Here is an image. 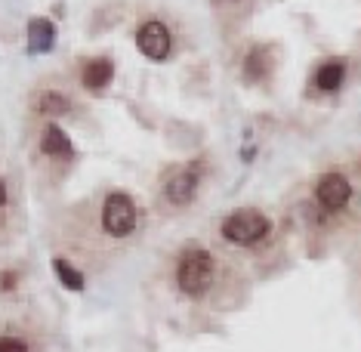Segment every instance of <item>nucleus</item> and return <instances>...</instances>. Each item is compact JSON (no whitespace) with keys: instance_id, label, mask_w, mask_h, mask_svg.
Returning a JSON list of instances; mask_svg holds the SVG:
<instances>
[{"instance_id":"f257e3e1","label":"nucleus","mask_w":361,"mask_h":352,"mask_svg":"<svg viewBox=\"0 0 361 352\" xmlns=\"http://www.w3.org/2000/svg\"><path fill=\"white\" fill-rule=\"evenodd\" d=\"M213 278H216V263H213L210 250L204 248H188L183 257H179L176 266V284L185 297L198 300L213 288Z\"/></svg>"},{"instance_id":"f03ea898","label":"nucleus","mask_w":361,"mask_h":352,"mask_svg":"<svg viewBox=\"0 0 361 352\" xmlns=\"http://www.w3.org/2000/svg\"><path fill=\"white\" fill-rule=\"evenodd\" d=\"M223 238L228 244H235V248H257L259 241L269 238V232H272V223H269L266 214H259V210H235V214H228L223 219Z\"/></svg>"},{"instance_id":"7ed1b4c3","label":"nucleus","mask_w":361,"mask_h":352,"mask_svg":"<svg viewBox=\"0 0 361 352\" xmlns=\"http://www.w3.org/2000/svg\"><path fill=\"white\" fill-rule=\"evenodd\" d=\"M139 223V210L127 192H111L102 201V229L111 238H127Z\"/></svg>"},{"instance_id":"20e7f679","label":"nucleus","mask_w":361,"mask_h":352,"mask_svg":"<svg viewBox=\"0 0 361 352\" xmlns=\"http://www.w3.org/2000/svg\"><path fill=\"white\" fill-rule=\"evenodd\" d=\"M136 47L145 59L164 62L170 56V50H173V35H170V28L164 25V22L149 19V22H142L139 31H136Z\"/></svg>"},{"instance_id":"39448f33","label":"nucleus","mask_w":361,"mask_h":352,"mask_svg":"<svg viewBox=\"0 0 361 352\" xmlns=\"http://www.w3.org/2000/svg\"><path fill=\"white\" fill-rule=\"evenodd\" d=\"M315 201L322 204V210L327 214H336L352 201V186L343 174H324L315 183Z\"/></svg>"},{"instance_id":"423d86ee","label":"nucleus","mask_w":361,"mask_h":352,"mask_svg":"<svg viewBox=\"0 0 361 352\" xmlns=\"http://www.w3.org/2000/svg\"><path fill=\"white\" fill-rule=\"evenodd\" d=\"M198 186H201V170L185 167V170H179V174H173L167 179V186H164V198H167L170 204H176V207H185V204L195 201Z\"/></svg>"},{"instance_id":"0eeeda50","label":"nucleus","mask_w":361,"mask_h":352,"mask_svg":"<svg viewBox=\"0 0 361 352\" xmlns=\"http://www.w3.org/2000/svg\"><path fill=\"white\" fill-rule=\"evenodd\" d=\"M114 80V62L109 56H99V59H90L84 65V71H80V84H84L90 93H102L105 87H109Z\"/></svg>"},{"instance_id":"6e6552de","label":"nucleus","mask_w":361,"mask_h":352,"mask_svg":"<svg viewBox=\"0 0 361 352\" xmlns=\"http://www.w3.org/2000/svg\"><path fill=\"white\" fill-rule=\"evenodd\" d=\"M56 44V25L50 19H31L28 22V53L40 56V53H50Z\"/></svg>"},{"instance_id":"1a4fd4ad","label":"nucleus","mask_w":361,"mask_h":352,"mask_svg":"<svg viewBox=\"0 0 361 352\" xmlns=\"http://www.w3.org/2000/svg\"><path fill=\"white\" fill-rule=\"evenodd\" d=\"M40 149H44V154H50V158H71V154H75V145H71L68 133H65L59 124H47L44 127Z\"/></svg>"},{"instance_id":"9d476101","label":"nucleus","mask_w":361,"mask_h":352,"mask_svg":"<svg viewBox=\"0 0 361 352\" xmlns=\"http://www.w3.org/2000/svg\"><path fill=\"white\" fill-rule=\"evenodd\" d=\"M346 80V59H327L322 68L315 71V87L322 93H336Z\"/></svg>"},{"instance_id":"9b49d317","label":"nucleus","mask_w":361,"mask_h":352,"mask_svg":"<svg viewBox=\"0 0 361 352\" xmlns=\"http://www.w3.org/2000/svg\"><path fill=\"white\" fill-rule=\"evenodd\" d=\"M53 272H56V278H59V284L62 288H68V291H84V284H87V278H84V272L80 269H75L68 263V260H62V257H56L53 260Z\"/></svg>"},{"instance_id":"f8f14e48","label":"nucleus","mask_w":361,"mask_h":352,"mask_svg":"<svg viewBox=\"0 0 361 352\" xmlns=\"http://www.w3.org/2000/svg\"><path fill=\"white\" fill-rule=\"evenodd\" d=\"M37 111L47 114V118H59V114L71 111V99L62 93H56V90H47V93L37 99Z\"/></svg>"},{"instance_id":"ddd939ff","label":"nucleus","mask_w":361,"mask_h":352,"mask_svg":"<svg viewBox=\"0 0 361 352\" xmlns=\"http://www.w3.org/2000/svg\"><path fill=\"white\" fill-rule=\"evenodd\" d=\"M262 50H253L250 56H247V62H244V78L247 80H259L262 75H266V65H262Z\"/></svg>"},{"instance_id":"4468645a","label":"nucleus","mask_w":361,"mask_h":352,"mask_svg":"<svg viewBox=\"0 0 361 352\" xmlns=\"http://www.w3.org/2000/svg\"><path fill=\"white\" fill-rule=\"evenodd\" d=\"M0 352H28V343L19 337H0Z\"/></svg>"},{"instance_id":"2eb2a0df","label":"nucleus","mask_w":361,"mask_h":352,"mask_svg":"<svg viewBox=\"0 0 361 352\" xmlns=\"http://www.w3.org/2000/svg\"><path fill=\"white\" fill-rule=\"evenodd\" d=\"M16 281H19V275H16V272H4V275H0V291H13Z\"/></svg>"},{"instance_id":"dca6fc26","label":"nucleus","mask_w":361,"mask_h":352,"mask_svg":"<svg viewBox=\"0 0 361 352\" xmlns=\"http://www.w3.org/2000/svg\"><path fill=\"white\" fill-rule=\"evenodd\" d=\"M10 201V192H6V186H4V179H0V207Z\"/></svg>"}]
</instances>
